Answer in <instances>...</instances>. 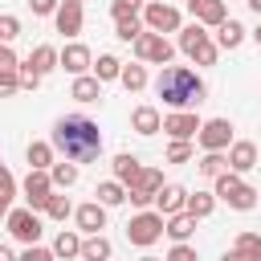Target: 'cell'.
<instances>
[{"mask_svg":"<svg viewBox=\"0 0 261 261\" xmlns=\"http://www.w3.org/2000/svg\"><path fill=\"white\" fill-rule=\"evenodd\" d=\"M53 151H61L65 159H73V163H90V159H98V151H102V130H98V122L94 118H86V114H65V118H57L53 122Z\"/></svg>","mask_w":261,"mask_h":261,"instance_id":"obj_1","label":"cell"},{"mask_svg":"<svg viewBox=\"0 0 261 261\" xmlns=\"http://www.w3.org/2000/svg\"><path fill=\"white\" fill-rule=\"evenodd\" d=\"M155 94L171 106V110H192V106H200L204 102V82H200V73L196 69H188V65H167L163 73H159V82H155Z\"/></svg>","mask_w":261,"mask_h":261,"instance_id":"obj_2","label":"cell"},{"mask_svg":"<svg viewBox=\"0 0 261 261\" xmlns=\"http://www.w3.org/2000/svg\"><path fill=\"white\" fill-rule=\"evenodd\" d=\"M216 200H224L228 208H237V212H249L253 204H257V188H249L237 171H220L216 175V192H212Z\"/></svg>","mask_w":261,"mask_h":261,"instance_id":"obj_3","label":"cell"},{"mask_svg":"<svg viewBox=\"0 0 261 261\" xmlns=\"http://www.w3.org/2000/svg\"><path fill=\"white\" fill-rule=\"evenodd\" d=\"M179 49H184L196 65H216V45L208 41L204 24H188V29H179Z\"/></svg>","mask_w":261,"mask_h":261,"instance_id":"obj_4","label":"cell"},{"mask_svg":"<svg viewBox=\"0 0 261 261\" xmlns=\"http://www.w3.org/2000/svg\"><path fill=\"white\" fill-rule=\"evenodd\" d=\"M8 232L20 241V245H37L41 241V216L33 208H8Z\"/></svg>","mask_w":261,"mask_h":261,"instance_id":"obj_5","label":"cell"},{"mask_svg":"<svg viewBox=\"0 0 261 261\" xmlns=\"http://www.w3.org/2000/svg\"><path fill=\"white\" fill-rule=\"evenodd\" d=\"M135 53H139V61H155V65H167L175 49L167 45V37H163V33H151V29H143V33L135 37Z\"/></svg>","mask_w":261,"mask_h":261,"instance_id":"obj_6","label":"cell"},{"mask_svg":"<svg viewBox=\"0 0 261 261\" xmlns=\"http://www.w3.org/2000/svg\"><path fill=\"white\" fill-rule=\"evenodd\" d=\"M163 188V171L159 167H143L130 184H126V196H130V204H139V208H147L151 200H155V192Z\"/></svg>","mask_w":261,"mask_h":261,"instance_id":"obj_7","label":"cell"},{"mask_svg":"<svg viewBox=\"0 0 261 261\" xmlns=\"http://www.w3.org/2000/svg\"><path fill=\"white\" fill-rule=\"evenodd\" d=\"M159 237H163V216H159V212H139V216L126 224V241H130V245H143V249H147V245H155Z\"/></svg>","mask_w":261,"mask_h":261,"instance_id":"obj_8","label":"cell"},{"mask_svg":"<svg viewBox=\"0 0 261 261\" xmlns=\"http://www.w3.org/2000/svg\"><path fill=\"white\" fill-rule=\"evenodd\" d=\"M143 29H151V33H179V12L171 4H163V0H151L143 8Z\"/></svg>","mask_w":261,"mask_h":261,"instance_id":"obj_9","label":"cell"},{"mask_svg":"<svg viewBox=\"0 0 261 261\" xmlns=\"http://www.w3.org/2000/svg\"><path fill=\"white\" fill-rule=\"evenodd\" d=\"M196 139H200L204 151H224V147L232 143V122H228V118H208V122H200Z\"/></svg>","mask_w":261,"mask_h":261,"instance_id":"obj_10","label":"cell"},{"mask_svg":"<svg viewBox=\"0 0 261 261\" xmlns=\"http://www.w3.org/2000/svg\"><path fill=\"white\" fill-rule=\"evenodd\" d=\"M53 196V179H49V171H37V167H29V179H24V200H29V208L37 212V208H45V200Z\"/></svg>","mask_w":261,"mask_h":261,"instance_id":"obj_11","label":"cell"},{"mask_svg":"<svg viewBox=\"0 0 261 261\" xmlns=\"http://www.w3.org/2000/svg\"><path fill=\"white\" fill-rule=\"evenodd\" d=\"M57 65H61L65 73H73V77H77V73H86V69L94 65V57H90V49H86L82 41H69V45L57 53Z\"/></svg>","mask_w":261,"mask_h":261,"instance_id":"obj_12","label":"cell"},{"mask_svg":"<svg viewBox=\"0 0 261 261\" xmlns=\"http://www.w3.org/2000/svg\"><path fill=\"white\" fill-rule=\"evenodd\" d=\"M159 130H167L171 139H192V135L200 130V118H196L192 110H175V114H167V118L159 122Z\"/></svg>","mask_w":261,"mask_h":261,"instance_id":"obj_13","label":"cell"},{"mask_svg":"<svg viewBox=\"0 0 261 261\" xmlns=\"http://www.w3.org/2000/svg\"><path fill=\"white\" fill-rule=\"evenodd\" d=\"M188 12L196 16V24H220V20H228V12H224V0H188Z\"/></svg>","mask_w":261,"mask_h":261,"instance_id":"obj_14","label":"cell"},{"mask_svg":"<svg viewBox=\"0 0 261 261\" xmlns=\"http://www.w3.org/2000/svg\"><path fill=\"white\" fill-rule=\"evenodd\" d=\"M155 204H159V216H175V212H184L188 192H184L179 184H163V188L155 192Z\"/></svg>","mask_w":261,"mask_h":261,"instance_id":"obj_15","label":"cell"},{"mask_svg":"<svg viewBox=\"0 0 261 261\" xmlns=\"http://www.w3.org/2000/svg\"><path fill=\"white\" fill-rule=\"evenodd\" d=\"M73 216H77V228H82V232H102V228H106V204H98V200L82 204Z\"/></svg>","mask_w":261,"mask_h":261,"instance_id":"obj_16","label":"cell"},{"mask_svg":"<svg viewBox=\"0 0 261 261\" xmlns=\"http://www.w3.org/2000/svg\"><path fill=\"white\" fill-rule=\"evenodd\" d=\"M53 24H57V33H65V37H77V33H82V4H57Z\"/></svg>","mask_w":261,"mask_h":261,"instance_id":"obj_17","label":"cell"},{"mask_svg":"<svg viewBox=\"0 0 261 261\" xmlns=\"http://www.w3.org/2000/svg\"><path fill=\"white\" fill-rule=\"evenodd\" d=\"M257 167V147L253 143H228V171H253Z\"/></svg>","mask_w":261,"mask_h":261,"instance_id":"obj_18","label":"cell"},{"mask_svg":"<svg viewBox=\"0 0 261 261\" xmlns=\"http://www.w3.org/2000/svg\"><path fill=\"white\" fill-rule=\"evenodd\" d=\"M24 69H33L37 77H45L49 69H57V49H53V45H37V49L29 53V61H24Z\"/></svg>","mask_w":261,"mask_h":261,"instance_id":"obj_19","label":"cell"},{"mask_svg":"<svg viewBox=\"0 0 261 261\" xmlns=\"http://www.w3.org/2000/svg\"><path fill=\"white\" fill-rule=\"evenodd\" d=\"M69 98H77V102H98V98H102V82H98L94 73H77Z\"/></svg>","mask_w":261,"mask_h":261,"instance_id":"obj_20","label":"cell"},{"mask_svg":"<svg viewBox=\"0 0 261 261\" xmlns=\"http://www.w3.org/2000/svg\"><path fill=\"white\" fill-rule=\"evenodd\" d=\"M163 232H167L171 241H188V237L196 232V216H188V212H175V216H163Z\"/></svg>","mask_w":261,"mask_h":261,"instance_id":"obj_21","label":"cell"},{"mask_svg":"<svg viewBox=\"0 0 261 261\" xmlns=\"http://www.w3.org/2000/svg\"><path fill=\"white\" fill-rule=\"evenodd\" d=\"M159 122H163V118H159V110H155V106H135V114H130V126H135L139 135H155V130H159Z\"/></svg>","mask_w":261,"mask_h":261,"instance_id":"obj_22","label":"cell"},{"mask_svg":"<svg viewBox=\"0 0 261 261\" xmlns=\"http://www.w3.org/2000/svg\"><path fill=\"white\" fill-rule=\"evenodd\" d=\"M139 171H143V163H139V159H135L130 151H122V155H114V179H118L122 188H126V184H130V179H135Z\"/></svg>","mask_w":261,"mask_h":261,"instance_id":"obj_23","label":"cell"},{"mask_svg":"<svg viewBox=\"0 0 261 261\" xmlns=\"http://www.w3.org/2000/svg\"><path fill=\"white\" fill-rule=\"evenodd\" d=\"M53 257H61V261H69V257H82V237L77 232H57V241H53Z\"/></svg>","mask_w":261,"mask_h":261,"instance_id":"obj_24","label":"cell"},{"mask_svg":"<svg viewBox=\"0 0 261 261\" xmlns=\"http://www.w3.org/2000/svg\"><path fill=\"white\" fill-rule=\"evenodd\" d=\"M241 41H245V29H241L237 20H220V24H216V45H220V49H237Z\"/></svg>","mask_w":261,"mask_h":261,"instance_id":"obj_25","label":"cell"},{"mask_svg":"<svg viewBox=\"0 0 261 261\" xmlns=\"http://www.w3.org/2000/svg\"><path fill=\"white\" fill-rule=\"evenodd\" d=\"M82 257H86V261H106V257H110V241H106L102 232H90V237L82 241Z\"/></svg>","mask_w":261,"mask_h":261,"instance_id":"obj_26","label":"cell"},{"mask_svg":"<svg viewBox=\"0 0 261 261\" xmlns=\"http://www.w3.org/2000/svg\"><path fill=\"white\" fill-rule=\"evenodd\" d=\"M29 167L49 171L53 167V143H29Z\"/></svg>","mask_w":261,"mask_h":261,"instance_id":"obj_27","label":"cell"},{"mask_svg":"<svg viewBox=\"0 0 261 261\" xmlns=\"http://www.w3.org/2000/svg\"><path fill=\"white\" fill-rule=\"evenodd\" d=\"M98 204H106V208H114V204H122L126 200V188L118 184V179H106V184H98Z\"/></svg>","mask_w":261,"mask_h":261,"instance_id":"obj_28","label":"cell"},{"mask_svg":"<svg viewBox=\"0 0 261 261\" xmlns=\"http://www.w3.org/2000/svg\"><path fill=\"white\" fill-rule=\"evenodd\" d=\"M212 208H216V196H212V192H196V196H188V204H184V212H188V216H196V220H200V216H208Z\"/></svg>","mask_w":261,"mask_h":261,"instance_id":"obj_29","label":"cell"},{"mask_svg":"<svg viewBox=\"0 0 261 261\" xmlns=\"http://www.w3.org/2000/svg\"><path fill=\"white\" fill-rule=\"evenodd\" d=\"M49 179H53V188H73V184H77L73 159H69V163H53V167H49Z\"/></svg>","mask_w":261,"mask_h":261,"instance_id":"obj_30","label":"cell"},{"mask_svg":"<svg viewBox=\"0 0 261 261\" xmlns=\"http://www.w3.org/2000/svg\"><path fill=\"white\" fill-rule=\"evenodd\" d=\"M118 82L130 90V94H139L143 86H147V69L143 65H122V73H118Z\"/></svg>","mask_w":261,"mask_h":261,"instance_id":"obj_31","label":"cell"},{"mask_svg":"<svg viewBox=\"0 0 261 261\" xmlns=\"http://www.w3.org/2000/svg\"><path fill=\"white\" fill-rule=\"evenodd\" d=\"M220 171H228V159H224L220 151H204V159H200V175H208V179H216Z\"/></svg>","mask_w":261,"mask_h":261,"instance_id":"obj_32","label":"cell"},{"mask_svg":"<svg viewBox=\"0 0 261 261\" xmlns=\"http://www.w3.org/2000/svg\"><path fill=\"white\" fill-rule=\"evenodd\" d=\"M118 73H122V61L110 57V53H102L98 65H94V77H98V82H110V77H118Z\"/></svg>","mask_w":261,"mask_h":261,"instance_id":"obj_33","label":"cell"},{"mask_svg":"<svg viewBox=\"0 0 261 261\" xmlns=\"http://www.w3.org/2000/svg\"><path fill=\"white\" fill-rule=\"evenodd\" d=\"M41 212H45V216H53V220H65V216L73 212V204H69V196H57V192H53V196L45 200V208H41Z\"/></svg>","mask_w":261,"mask_h":261,"instance_id":"obj_34","label":"cell"},{"mask_svg":"<svg viewBox=\"0 0 261 261\" xmlns=\"http://www.w3.org/2000/svg\"><path fill=\"white\" fill-rule=\"evenodd\" d=\"M139 33H143V20H139V16H122V20H114V37H118V41H135Z\"/></svg>","mask_w":261,"mask_h":261,"instance_id":"obj_35","label":"cell"},{"mask_svg":"<svg viewBox=\"0 0 261 261\" xmlns=\"http://www.w3.org/2000/svg\"><path fill=\"white\" fill-rule=\"evenodd\" d=\"M192 159V143L188 139H171V147H167V163H188Z\"/></svg>","mask_w":261,"mask_h":261,"instance_id":"obj_36","label":"cell"},{"mask_svg":"<svg viewBox=\"0 0 261 261\" xmlns=\"http://www.w3.org/2000/svg\"><path fill=\"white\" fill-rule=\"evenodd\" d=\"M232 249H241V253H253V257H261V237L257 232H237V245Z\"/></svg>","mask_w":261,"mask_h":261,"instance_id":"obj_37","label":"cell"},{"mask_svg":"<svg viewBox=\"0 0 261 261\" xmlns=\"http://www.w3.org/2000/svg\"><path fill=\"white\" fill-rule=\"evenodd\" d=\"M143 8V0H110V16L114 20H122V16H135Z\"/></svg>","mask_w":261,"mask_h":261,"instance_id":"obj_38","label":"cell"},{"mask_svg":"<svg viewBox=\"0 0 261 261\" xmlns=\"http://www.w3.org/2000/svg\"><path fill=\"white\" fill-rule=\"evenodd\" d=\"M16 90H20V73L16 69H0V98H8Z\"/></svg>","mask_w":261,"mask_h":261,"instance_id":"obj_39","label":"cell"},{"mask_svg":"<svg viewBox=\"0 0 261 261\" xmlns=\"http://www.w3.org/2000/svg\"><path fill=\"white\" fill-rule=\"evenodd\" d=\"M163 261H200V257H196V249H192L188 241H175V249H171Z\"/></svg>","mask_w":261,"mask_h":261,"instance_id":"obj_40","label":"cell"},{"mask_svg":"<svg viewBox=\"0 0 261 261\" xmlns=\"http://www.w3.org/2000/svg\"><path fill=\"white\" fill-rule=\"evenodd\" d=\"M16 261H57V257H53V249H41V245H29V249H24V253H20Z\"/></svg>","mask_w":261,"mask_h":261,"instance_id":"obj_41","label":"cell"},{"mask_svg":"<svg viewBox=\"0 0 261 261\" xmlns=\"http://www.w3.org/2000/svg\"><path fill=\"white\" fill-rule=\"evenodd\" d=\"M16 33H20V20H16V16H0V41L8 45Z\"/></svg>","mask_w":261,"mask_h":261,"instance_id":"obj_42","label":"cell"},{"mask_svg":"<svg viewBox=\"0 0 261 261\" xmlns=\"http://www.w3.org/2000/svg\"><path fill=\"white\" fill-rule=\"evenodd\" d=\"M0 196H4V200H12V196H16V179H12V171H8V167L0 171Z\"/></svg>","mask_w":261,"mask_h":261,"instance_id":"obj_43","label":"cell"},{"mask_svg":"<svg viewBox=\"0 0 261 261\" xmlns=\"http://www.w3.org/2000/svg\"><path fill=\"white\" fill-rule=\"evenodd\" d=\"M29 4H33V12H37V16H53L61 0H29Z\"/></svg>","mask_w":261,"mask_h":261,"instance_id":"obj_44","label":"cell"},{"mask_svg":"<svg viewBox=\"0 0 261 261\" xmlns=\"http://www.w3.org/2000/svg\"><path fill=\"white\" fill-rule=\"evenodd\" d=\"M16 65H20V61H16V53H12V49L0 41V69H16Z\"/></svg>","mask_w":261,"mask_h":261,"instance_id":"obj_45","label":"cell"},{"mask_svg":"<svg viewBox=\"0 0 261 261\" xmlns=\"http://www.w3.org/2000/svg\"><path fill=\"white\" fill-rule=\"evenodd\" d=\"M224 261H261V257H253V253H241V249H232V253H224Z\"/></svg>","mask_w":261,"mask_h":261,"instance_id":"obj_46","label":"cell"},{"mask_svg":"<svg viewBox=\"0 0 261 261\" xmlns=\"http://www.w3.org/2000/svg\"><path fill=\"white\" fill-rule=\"evenodd\" d=\"M0 261H16V253H12L8 245H0Z\"/></svg>","mask_w":261,"mask_h":261,"instance_id":"obj_47","label":"cell"},{"mask_svg":"<svg viewBox=\"0 0 261 261\" xmlns=\"http://www.w3.org/2000/svg\"><path fill=\"white\" fill-rule=\"evenodd\" d=\"M8 204H12V200H4V196H0V216H8Z\"/></svg>","mask_w":261,"mask_h":261,"instance_id":"obj_48","label":"cell"},{"mask_svg":"<svg viewBox=\"0 0 261 261\" xmlns=\"http://www.w3.org/2000/svg\"><path fill=\"white\" fill-rule=\"evenodd\" d=\"M249 8H253V12H257V16H261V0H249Z\"/></svg>","mask_w":261,"mask_h":261,"instance_id":"obj_49","label":"cell"},{"mask_svg":"<svg viewBox=\"0 0 261 261\" xmlns=\"http://www.w3.org/2000/svg\"><path fill=\"white\" fill-rule=\"evenodd\" d=\"M253 37H257V45H261V24H257V33H253Z\"/></svg>","mask_w":261,"mask_h":261,"instance_id":"obj_50","label":"cell"},{"mask_svg":"<svg viewBox=\"0 0 261 261\" xmlns=\"http://www.w3.org/2000/svg\"><path fill=\"white\" fill-rule=\"evenodd\" d=\"M61 4H82V0H61Z\"/></svg>","mask_w":261,"mask_h":261,"instance_id":"obj_51","label":"cell"},{"mask_svg":"<svg viewBox=\"0 0 261 261\" xmlns=\"http://www.w3.org/2000/svg\"><path fill=\"white\" fill-rule=\"evenodd\" d=\"M143 261H159V257H143Z\"/></svg>","mask_w":261,"mask_h":261,"instance_id":"obj_52","label":"cell"},{"mask_svg":"<svg viewBox=\"0 0 261 261\" xmlns=\"http://www.w3.org/2000/svg\"><path fill=\"white\" fill-rule=\"evenodd\" d=\"M0 171H4V159H0Z\"/></svg>","mask_w":261,"mask_h":261,"instance_id":"obj_53","label":"cell"},{"mask_svg":"<svg viewBox=\"0 0 261 261\" xmlns=\"http://www.w3.org/2000/svg\"><path fill=\"white\" fill-rule=\"evenodd\" d=\"M106 261H110V257H106Z\"/></svg>","mask_w":261,"mask_h":261,"instance_id":"obj_54","label":"cell"}]
</instances>
